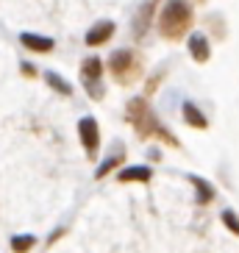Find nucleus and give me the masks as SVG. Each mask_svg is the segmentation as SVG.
Returning a JSON list of instances; mask_svg holds the SVG:
<instances>
[{
	"label": "nucleus",
	"instance_id": "7",
	"mask_svg": "<svg viewBox=\"0 0 239 253\" xmlns=\"http://www.w3.org/2000/svg\"><path fill=\"white\" fill-rule=\"evenodd\" d=\"M20 39H23V45L34 53H50L53 50V39L39 37V34H23Z\"/></svg>",
	"mask_w": 239,
	"mask_h": 253
},
{
	"label": "nucleus",
	"instance_id": "14",
	"mask_svg": "<svg viewBox=\"0 0 239 253\" xmlns=\"http://www.w3.org/2000/svg\"><path fill=\"white\" fill-rule=\"evenodd\" d=\"M223 223H225V228H228V231H234V234L239 237V217L234 214L231 209H225V211H223Z\"/></svg>",
	"mask_w": 239,
	"mask_h": 253
},
{
	"label": "nucleus",
	"instance_id": "12",
	"mask_svg": "<svg viewBox=\"0 0 239 253\" xmlns=\"http://www.w3.org/2000/svg\"><path fill=\"white\" fill-rule=\"evenodd\" d=\"M120 162H122V150H120V153H114V156H109V159H106L103 164H100V167H97L95 178H103V175H109V172H112V170H114V167H117Z\"/></svg>",
	"mask_w": 239,
	"mask_h": 253
},
{
	"label": "nucleus",
	"instance_id": "10",
	"mask_svg": "<svg viewBox=\"0 0 239 253\" xmlns=\"http://www.w3.org/2000/svg\"><path fill=\"white\" fill-rule=\"evenodd\" d=\"M189 181L195 184V189H198V203H211V198H214V189H211L209 184L203 178H198V175H189Z\"/></svg>",
	"mask_w": 239,
	"mask_h": 253
},
{
	"label": "nucleus",
	"instance_id": "9",
	"mask_svg": "<svg viewBox=\"0 0 239 253\" xmlns=\"http://www.w3.org/2000/svg\"><path fill=\"white\" fill-rule=\"evenodd\" d=\"M184 120H187L189 126H195V128H206V126H209L206 117H203V112L195 103H184Z\"/></svg>",
	"mask_w": 239,
	"mask_h": 253
},
{
	"label": "nucleus",
	"instance_id": "6",
	"mask_svg": "<svg viewBox=\"0 0 239 253\" xmlns=\"http://www.w3.org/2000/svg\"><path fill=\"white\" fill-rule=\"evenodd\" d=\"M189 50H192L195 61H209V56H211V45L203 34H192L189 37Z\"/></svg>",
	"mask_w": 239,
	"mask_h": 253
},
{
	"label": "nucleus",
	"instance_id": "8",
	"mask_svg": "<svg viewBox=\"0 0 239 253\" xmlns=\"http://www.w3.org/2000/svg\"><path fill=\"white\" fill-rule=\"evenodd\" d=\"M117 178L122 184H131V181H148L150 178V167H142V164H136V167H125V170L117 172Z\"/></svg>",
	"mask_w": 239,
	"mask_h": 253
},
{
	"label": "nucleus",
	"instance_id": "3",
	"mask_svg": "<svg viewBox=\"0 0 239 253\" xmlns=\"http://www.w3.org/2000/svg\"><path fill=\"white\" fill-rule=\"evenodd\" d=\"M78 134H81V142L83 148H86V153H95L97 145H100V128H97V123L92 117H83L81 123H78Z\"/></svg>",
	"mask_w": 239,
	"mask_h": 253
},
{
	"label": "nucleus",
	"instance_id": "1",
	"mask_svg": "<svg viewBox=\"0 0 239 253\" xmlns=\"http://www.w3.org/2000/svg\"><path fill=\"white\" fill-rule=\"evenodd\" d=\"M159 25H161L164 37H181L192 25V6L187 0H167V6L161 8V17H159Z\"/></svg>",
	"mask_w": 239,
	"mask_h": 253
},
{
	"label": "nucleus",
	"instance_id": "5",
	"mask_svg": "<svg viewBox=\"0 0 239 253\" xmlns=\"http://www.w3.org/2000/svg\"><path fill=\"white\" fill-rule=\"evenodd\" d=\"M112 73L117 75V78H128V73H131V67H134V53L131 50H120L112 56Z\"/></svg>",
	"mask_w": 239,
	"mask_h": 253
},
{
	"label": "nucleus",
	"instance_id": "2",
	"mask_svg": "<svg viewBox=\"0 0 239 253\" xmlns=\"http://www.w3.org/2000/svg\"><path fill=\"white\" fill-rule=\"evenodd\" d=\"M100 73H103V64H100V59H86L81 64V78H83V86H86V92H89L92 97H100L103 95V86H100Z\"/></svg>",
	"mask_w": 239,
	"mask_h": 253
},
{
	"label": "nucleus",
	"instance_id": "4",
	"mask_svg": "<svg viewBox=\"0 0 239 253\" xmlns=\"http://www.w3.org/2000/svg\"><path fill=\"white\" fill-rule=\"evenodd\" d=\"M114 34V23L112 20H103V23H97L89 28V34H86V45L95 47V45H103L106 39H112Z\"/></svg>",
	"mask_w": 239,
	"mask_h": 253
},
{
	"label": "nucleus",
	"instance_id": "13",
	"mask_svg": "<svg viewBox=\"0 0 239 253\" xmlns=\"http://www.w3.org/2000/svg\"><path fill=\"white\" fill-rule=\"evenodd\" d=\"M47 84H50L56 92H61V95H70V92H73V86H70L59 73H47Z\"/></svg>",
	"mask_w": 239,
	"mask_h": 253
},
{
	"label": "nucleus",
	"instance_id": "11",
	"mask_svg": "<svg viewBox=\"0 0 239 253\" xmlns=\"http://www.w3.org/2000/svg\"><path fill=\"white\" fill-rule=\"evenodd\" d=\"M34 245H37V237H31V234H17V237H11L14 253H28Z\"/></svg>",
	"mask_w": 239,
	"mask_h": 253
}]
</instances>
